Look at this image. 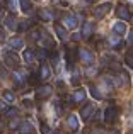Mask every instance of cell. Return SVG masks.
Returning a JSON list of instances; mask_svg holds the SVG:
<instances>
[{"instance_id":"1","label":"cell","mask_w":133,"mask_h":134,"mask_svg":"<svg viewBox=\"0 0 133 134\" xmlns=\"http://www.w3.org/2000/svg\"><path fill=\"white\" fill-rule=\"evenodd\" d=\"M3 63H5L9 68L16 70L17 66L21 65V59H19V56H17L14 51H5L3 53Z\"/></svg>"},{"instance_id":"2","label":"cell","mask_w":133,"mask_h":134,"mask_svg":"<svg viewBox=\"0 0 133 134\" xmlns=\"http://www.w3.org/2000/svg\"><path fill=\"white\" fill-rule=\"evenodd\" d=\"M38 41H41V46H43L44 49H55L57 48V43L53 41V37L48 32H44V31H39V39Z\"/></svg>"},{"instance_id":"3","label":"cell","mask_w":133,"mask_h":134,"mask_svg":"<svg viewBox=\"0 0 133 134\" xmlns=\"http://www.w3.org/2000/svg\"><path fill=\"white\" fill-rule=\"evenodd\" d=\"M118 114H120L118 107H114V105L108 107L106 110H104V122H106V124H114L116 119H118Z\"/></svg>"},{"instance_id":"4","label":"cell","mask_w":133,"mask_h":134,"mask_svg":"<svg viewBox=\"0 0 133 134\" xmlns=\"http://www.w3.org/2000/svg\"><path fill=\"white\" fill-rule=\"evenodd\" d=\"M77 54H79L80 61H82L84 65H92V63H94V53L90 51V49H87V48H80L79 51H77Z\"/></svg>"},{"instance_id":"5","label":"cell","mask_w":133,"mask_h":134,"mask_svg":"<svg viewBox=\"0 0 133 134\" xmlns=\"http://www.w3.org/2000/svg\"><path fill=\"white\" fill-rule=\"evenodd\" d=\"M116 15L118 19L125 20V22H128V20L131 19V14H130V9H128V5H125V3H120V5L116 7Z\"/></svg>"},{"instance_id":"6","label":"cell","mask_w":133,"mask_h":134,"mask_svg":"<svg viewBox=\"0 0 133 134\" xmlns=\"http://www.w3.org/2000/svg\"><path fill=\"white\" fill-rule=\"evenodd\" d=\"M51 93H53V87L51 85H39L36 88V97L39 100H44V98L51 97Z\"/></svg>"},{"instance_id":"7","label":"cell","mask_w":133,"mask_h":134,"mask_svg":"<svg viewBox=\"0 0 133 134\" xmlns=\"http://www.w3.org/2000/svg\"><path fill=\"white\" fill-rule=\"evenodd\" d=\"M79 19L80 15H73V14H68V15L63 17V24L62 26L65 27V29H75L77 24H79Z\"/></svg>"},{"instance_id":"8","label":"cell","mask_w":133,"mask_h":134,"mask_svg":"<svg viewBox=\"0 0 133 134\" xmlns=\"http://www.w3.org/2000/svg\"><path fill=\"white\" fill-rule=\"evenodd\" d=\"M111 7H113L111 2H104V3H101V5H97L96 9H94V15H96V19H103V17L111 10Z\"/></svg>"},{"instance_id":"9","label":"cell","mask_w":133,"mask_h":134,"mask_svg":"<svg viewBox=\"0 0 133 134\" xmlns=\"http://www.w3.org/2000/svg\"><path fill=\"white\" fill-rule=\"evenodd\" d=\"M94 112H96V107H94L92 104H85L82 107V110H80V117H82L84 121H90V119L94 117Z\"/></svg>"},{"instance_id":"10","label":"cell","mask_w":133,"mask_h":134,"mask_svg":"<svg viewBox=\"0 0 133 134\" xmlns=\"http://www.w3.org/2000/svg\"><path fill=\"white\" fill-rule=\"evenodd\" d=\"M108 43H109V46H111V48H114V49H118V48H123V41H121V36H118V34H114L113 32V36H109V37H108Z\"/></svg>"},{"instance_id":"11","label":"cell","mask_w":133,"mask_h":134,"mask_svg":"<svg viewBox=\"0 0 133 134\" xmlns=\"http://www.w3.org/2000/svg\"><path fill=\"white\" fill-rule=\"evenodd\" d=\"M85 100V90L84 88H79L75 90V93L70 97V104H80V102Z\"/></svg>"},{"instance_id":"12","label":"cell","mask_w":133,"mask_h":134,"mask_svg":"<svg viewBox=\"0 0 133 134\" xmlns=\"http://www.w3.org/2000/svg\"><path fill=\"white\" fill-rule=\"evenodd\" d=\"M126 31H128V26H126V22H125V20H118V22L113 26V32L118 34V36H123Z\"/></svg>"},{"instance_id":"13","label":"cell","mask_w":133,"mask_h":134,"mask_svg":"<svg viewBox=\"0 0 133 134\" xmlns=\"http://www.w3.org/2000/svg\"><path fill=\"white\" fill-rule=\"evenodd\" d=\"M66 127L70 131H79V117L75 114H70L68 119H66Z\"/></svg>"},{"instance_id":"14","label":"cell","mask_w":133,"mask_h":134,"mask_svg":"<svg viewBox=\"0 0 133 134\" xmlns=\"http://www.w3.org/2000/svg\"><path fill=\"white\" fill-rule=\"evenodd\" d=\"M94 32V24L90 22V20H87V22H84V27H82V37H85V39H89L90 36H92Z\"/></svg>"},{"instance_id":"15","label":"cell","mask_w":133,"mask_h":134,"mask_svg":"<svg viewBox=\"0 0 133 134\" xmlns=\"http://www.w3.org/2000/svg\"><path fill=\"white\" fill-rule=\"evenodd\" d=\"M9 48L12 49V51L22 49L24 48V41L21 39V37H12V39H9Z\"/></svg>"},{"instance_id":"16","label":"cell","mask_w":133,"mask_h":134,"mask_svg":"<svg viewBox=\"0 0 133 134\" xmlns=\"http://www.w3.org/2000/svg\"><path fill=\"white\" fill-rule=\"evenodd\" d=\"M50 75H51L50 66H48L46 63H43V65H41V68H39V75H38V78L44 82V80H48V78H50Z\"/></svg>"},{"instance_id":"17","label":"cell","mask_w":133,"mask_h":134,"mask_svg":"<svg viewBox=\"0 0 133 134\" xmlns=\"http://www.w3.org/2000/svg\"><path fill=\"white\" fill-rule=\"evenodd\" d=\"M12 80L16 82V85H24L26 83V76L22 71H12Z\"/></svg>"},{"instance_id":"18","label":"cell","mask_w":133,"mask_h":134,"mask_svg":"<svg viewBox=\"0 0 133 134\" xmlns=\"http://www.w3.org/2000/svg\"><path fill=\"white\" fill-rule=\"evenodd\" d=\"M55 31H57L60 41H65V39H66V29L62 26V24H55Z\"/></svg>"},{"instance_id":"19","label":"cell","mask_w":133,"mask_h":134,"mask_svg":"<svg viewBox=\"0 0 133 134\" xmlns=\"http://www.w3.org/2000/svg\"><path fill=\"white\" fill-rule=\"evenodd\" d=\"M5 27H7V29H10V31H16L17 20H16V17H14V15H9L5 19Z\"/></svg>"},{"instance_id":"20","label":"cell","mask_w":133,"mask_h":134,"mask_svg":"<svg viewBox=\"0 0 133 134\" xmlns=\"http://www.w3.org/2000/svg\"><path fill=\"white\" fill-rule=\"evenodd\" d=\"M22 58H24V61H26L27 65H31V63L34 61V51H33V49H24Z\"/></svg>"},{"instance_id":"21","label":"cell","mask_w":133,"mask_h":134,"mask_svg":"<svg viewBox=\"0 0 133 134\" xmlns=\"http://www.w3.org/2000/svg\"><path fill=\"white\" fill-rule=\"evenodd\" d=\"M19 132H21V134H31V132H33V126H31V122L24 121L22 124H21V129H19Z\"/></svg>"},{"instance_id":"22","label":"cell","mask_w":133,"mask_h":134,"mask_svg":"<svg viewBox=\"0 0 133 134\" xmlns=\"http://www.w3.org/2000/svg\"><path fill=\"white\" fill-rule=\"evenodd\" d=\"M38 15H39V19H41V20H51V19H53V14H51L48 9H41Z\"/></svg>"},{"instance_id":"23","label":"cell","mask_w":133,"mask_h":134,"mask_svg":"<svg viewBox=\"0 0 133 134\" xmlns=\"http://www.w3.org/2000/svg\"><path fill=\"white\" fill-rule=\"evenodd\" d=\"M19 5L22 12H31L33 10V5H31V0H19Z\"/></svg>"},{"instance_id":"24","label":"cell","mask_w":133,"mask_h":134,"mask_svg":"<svg viewBox=\"0 0 133 134\" xmlns=\"http://www.w3.org/2000/svg\"><path fill=\"white\" fill-rule=\"evenodd\" d=\"M17 114H19V110H17V109H14V107L3 109V115H5L7 119H14V117H16Z\"/></svg>"},{"instance_id":"25","label":"cell","mask_w":133,"mask_h":134,"mask_svg":"<svg viewBox=\"0 0 133 134\" xmlns=\"http://www.w3.org/2000/svg\"><path fill=\"white\" fill-rule=\"evenodd\" d=\"M3 100L9 102V104H14V102H16V93L10 92V90H5L3 92Z\"/></svg>"},{"instance_id":"26","label":"cell","mask_w":133,"mask_h":134,"mask_svg":"<svg viewBox=\"0 0 133 134\" xmlns=\"http://www.w3.org/2000/svg\"><path fill=\"white\" fill-rule=\"evenodd\" d=\"M31 26H33V20H26V22H21L19 26L16 27V29L19 31V32H22V31H29Z\"/></svg>"},{"instance_id":"27","label":"cell","mask_w":133,"mask_h":134,"mask_svg":"<svg viewBox=\"0 0 133 134\" xmlns=\"http://www.w3.org/2000/svg\"><path fill=\"white\" fill-rule=\"evenodd\" d=\"M90 95H92L96 100H101V98H103V95H101V92H99V88H97L96 85L90 87Z\"/></svg>"},{"instance_id":"28","label":"cell","mask_w":133,"mask_h":134,"mask_svg":"<svg viewBox=\"0 0 133 134\" xmlns=\"http://www.w3.org/2000/svg\"><path fill=\"white\" fill-rule=\"evenodd\" d=\"M39 131H41V134H53V129H51L50 126L46 124V122H41V126H39Z\"/></svg>"},{"instance_id":"29","label":"cell","mask_w":133,"mask_h":134,"mask_svg":"<svg viewBox=\"0 0 133 134\" xmlns=\"http://www.w3.org/2000/svg\"><path fill=\"white\" fill-rule=\"evenodd\" d=\"M46 56H48L46 49H39V51H36V58L41 59V61H44V59H46Z\"/></svg>"},{"instance_id":"30","label":"cell","mask_w":133,"mask_h":134,"mask_svg":"<svg viewBox=\"0 0 133 134\" xmlns=\"http://www.w3.org/2000/svg\"><path fill=\"white\" fill-rule=\"evenodd\" d=\"M31 39H33V41H38V39H39V31H36V29L31 31Z\"/></svg>"},{"instance_id":"31","label":"cell","mask_w":133,"mask_h":134,"mask_svg":"<svg viewBox=\"0 0 133 134\" xmlns=\"http://www.w3.org/2000/svg\"><path fill=\"white\" fill-rule=\"evenodd\" d=\"M126 66H128V68H131V56H130V53L126 54Z\"/></svg>"},{"instance_id":"32","label":"cell","mask_w":133,"mask_h":134,"mask_svg":"<svg viewBox=\"0 0 133 134\" xmlns=\"http://www.w3.org/2000/svg\"><path fill=\"white\" fill-rule=\"evenodd\" d=\"M17 124H19V121H16V119H14V121L10 122V127H12V129H17V127H16Z\"/></svg>"},{"instance_id":"33","label":"cell","mask_w":133,"mask_h":134,"mask_svg":"<svg viewBox=\"0 0 133 134\" xmlns=\"http://www.w3.org/2000/svg\"><path fill=\"white\" fill-rule=\"evenodd\" d=\"M24 105H26V107H33V102H31V100H24Z\"/></svg>"},{"instance_id":"34","label":"cell","mask_w":133,"mask_h":134,"mask_svg":"<svg viewBox=\"0 0 133 134\" xmlns=\"http://www.w3.org/2000/svg\"><path fill=\"white\" fill-rule=\"evenodd\" d=\"M79 37H80V34H73V36H72V39H73V41H77Z\"/></svg>"},{"instance_id":"35","label":"cell","mask_w":133,"mask_h":134,"mask_svg":"<svg viewBox=\"0 0 133 134\" xmlns=\"http://www.w3.org/2000/svg\"><path fill=\"white\" fill-rule=\"evenodd\" d=\"M2 127H3V124H2V121H0V131H2Z\"/></svg>"},{"instance_id":"36","label":"cell","mask_w":133,"mask_h":134,"mask_svg":"<svg viewBox=\"0 0 133 134\" xmlns=\"http://www.w3.org/2000/svg\"><path fill=\"white\" fill-rule=\"evenodd\" d=\"M87 2H89V3H94V2H96V0H87Z\"/></svg>"},{"instance_id":"37","label":"cell","mask_w":133,"mask_h":134,"mask_svg":"<svg viewBox=\"0 0 133 134\" xmlns=\"http://www.w3.org/2000/svg\"><path fill=\"white\" fill-rule=\"evenodd\" d=\"M73 134H79V132H77V131H73Z\"/></svg>"}]
</instances>
